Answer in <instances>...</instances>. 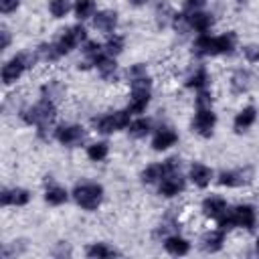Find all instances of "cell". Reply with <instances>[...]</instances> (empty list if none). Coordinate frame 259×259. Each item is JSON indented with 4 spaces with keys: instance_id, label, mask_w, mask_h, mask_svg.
I'll list each match as a JSON object with an SVG mask.
<instances>
[{
    "instance_id": "f35d334b",
    "label": "cell",
    "mask_w": 259,
    "mask_h": 259,
    "mask_svg": "<svg viewBox=\"0 0 259 259\" xmlns=\"http://www.w3.org/2000/svg\"><path fill=\"white\" fill-rule=\"evenodd\" d=\"M8 45H10V34H8L6 28H2V51H4Z\"/></svg>"
},
{
    "instance_id": "277c9868",
    "label": "cell",
    "mask_w": 259,
    "mask_h": 259,
    "mask_svg": "<svg viewBox=\"0 0 259 259\" xmlns=\"http://www.w3.org/2000/svg\"><path fill=\"white\" fill-rule=\"evenodd\" d=\"M150 87L152 81L144 75L138 79H132V101H130V113H142L150 101Z\"/></svg>"
},
{
    "instance_id": "cb8c5ba5",
    "label": "cell",
    "mask_w": 259,
    "mask_h": 259,
    "mask_svg": "<svg viewBox=\"0 0 259 259\" xmlns=\"http://www.w3.org/2000/svg\"><path fill=\"white\" fill-rule=\"evenodd\" d=\"M67 198H69V194L63 186H49L45 192V200L49 204H63V202H67Z\"/></svg>"
},
{
    "instance_id": "52a82bcc",
    "label": "cell",
    "mask_w": 259,
    "mask_h": 259,
    "mask_svg": "<svg viewBox=\"0 0 259 259\" xmlns=\"http://www.w3.org/2000/svg\"><path fill=\"white\" fill-rule=\"evenodd\" d=\"M81 40H85V28H83V26H71V28L65 30L63 36L59 38L57 49H59L61 55H65V53H71Z\"/></svg>"
},
{
    "instance_id": "ffe728a7",
    "label": "cell",
    "mask_w": 259,
    "mask_h": 259,
    "mask_svg": "<svg viewBox=\"0 0 259 259\" xmlns=\"http://www.w3.org/2000/svg\"><path fill=\"white\" fill-rule=\"evenodd\" d=\"M210 178H212V170H210L208 166H204V164H192V166H190V180H192L196 186L204 188V186L210 182Z\"/></svg>"
},
{
    "instance_id": "7c38bea8",
    "label": "cell",
    "mask_w": 259,
    "mask_h": 259,
    "mask_svg": "<svg viewBox=\"0 0 259 259\" xmlns=\"http://www.w3.org/2000/svg\"><path fill=\"white\" fill-rule=\"evenodd\" d=\"M253 172L251 168H245V170H233V172H221L219 174V182L223 186H241V184H247L251 180Z\"/></svg>"
},
{
    "instance_id": "d6986e66",
    "label": "cell",
    "mask_w": 259,
    "mask_h": 259,
    "mask_svg": "<svg viewBox=\"0 0 259 259\" xmlns=\"http://www.w3.org/2000/svg\"><path fill=\"white\" fill-rule=\"evenodd\" d=\"M176 140H178V136H176L172 130L164 127V130H160V132L154 136V140H152V148H154V150H158V152H162V150H166V148L174 146V144H176Z\"/></svg>"
},
{
    "instance_id": "f1b7e54d",
    "label": "cell",
    "mask_w": 259,
    "mask_h": 259,
    "mask_svg": "<svg viewBox=\"0 0 259 259\" xmlns=\"http://www.w3.org/2000/svg\"><path fill=\"white\" fill-rule=\"evenodd\" d=\"M150 132V121L148 119H136V121H132L130 123V134L134 136V138H144L146 134Z\"/></svg>"
},
{
    "instance_id": "4316f807",
    "label": "cell",
    "mask_w": 259,
    "mask_h": 259,
    "mask_svg": "<svg viewBox=\"0 0 259 259\" xmlns=\"http://www.w3.org/2000/svg\"><path fill=\"white\" fill-rule=\"evenodd\" d=\"M206 83H208V75H206L204 69H198L196 73H192L186 79V87H192V89H202Z\"/></svg>"
},
{
    "instance_id": "3957f363",
    "label": "cell",
    "mask_w": 259,
    "mask_h": 259,
    "mask_svg": "<svg viewBox=\"0 0 259 259\" xmlns=\"http://www.w3.org/2000/svg\"><path fill=\"white\" fill-rule=\"evenodd\" d=\"M22 119L26 123H34L40 130H45L55 119V105H53V101H49L47 97L40 99L36 105H32V107L22 111Z\"/></svg>"
},
{
    "instance_id": "ba28073f",
    "label": "cell",
    "mask_w": 259,
    "mask_h": 259,
    "mask_svg": "<svg viewBox=\"0 0 259 259\" xmlns=\"http://www.w3.org/2000/svg\"><path fill=\"white\" fill-rule=\"evenodd\" d=\"M214 123H217V115L210 111V107H206V109H198V111H196L194 121H192V127H194L196 134L208 138V136L212 134Z\"/></svg>"
},
{
    "instance_id": "d6a6232c",
    "label": "cell",
    "mask_w": 259,
    "mask_h": 259,
    "mask_svg": "<svg viewBox=\"0 0 259 259\" xmlns=\"http://www.w3.org/2000/svg\"><path fill=\"white\" fill-rule=\"evenodd\" d=\"M85 55L91 57V59L95 61V59L101 55V45H99V42H93V40L87 42V45H85Z\"/></svg>"
},
{
    "instance_id": "5b68a950",
    "label": "cell",
    "mask_w": 259,
    "mask_h": 259,
    "mask_svg": "<svg viewBox=\"0 0 259 259\" xmlns=\"http://www.w3.org/2000/svg\"><path fill=\"white\" fill-rule=\"evenodd\" d=\"M32 63H34V57H32V55H26V53H22V55L10 59V61L2 67V83H4V85L14 83V81L22 75V71H24L26 67H32Z\"/></svg>"
},
{
    "instance_id": "d4e9b609",
    "label": "cell",
    "mask_w": 259,
    "mask_h": 259,
    "mask_svg": "<svg viewBox=\"0 0 259 259\" xmlns=\"http://www.w3.org/2000/svg\"><path fill=\"white\" fill-rule=\"evenodd\" d=\"M93 12H95V2L93 0H77L75 2V14H77V18L85 20V18L93 16Z\"/></svg>"
},
{
    "instance_id": "8992f818",
    "label": "cell",
    "mask_w": 259,
    "mask_h": 259,
    "mask_svg": "<svg viewBox=\"0 0 259 259\" xmlns=\"http://www.w3.org/2000/svg\"><path fill=\"white\" fill-rule=\"evenodd\" d=\"M130 125V109L125 111H115L111 115H105L97 121V130L101 134H111V132H117V130H123Z\"/></svg>"
},
{
    "instance_id": "30bf717a",
    "label": "cell",
    "mask_w": 259,
    "mask_h": 259,
    "mask_svg": "<svg viewBox=\"0 0 259 259\" xmlns=\"http://www.w3.org/2000/svg\"><path fill=\"white\" fill-rule=\"evenodd\" d=\"M184 190V178L174 170V172H168L162 182H160V194L162 196H174L178 192Z\"/></svg>"
},
{
    "instance_id": "1f68e13d",
    "label": "cell",
    "mask_w": 259,
    "mask_h": 259,
    "mask_svg": "<svg viewBox=\"0 0 259 259\" xmlns=\"http://www.w3.org/2000/svg\"><path fill=\"white\" fill-rule=\"evenodd\" d=\"M38 53H40V57L47 59V61H55V59L61 55L59 49H57V45H42V47L38 49Z\"/></svg>"
},
{
    "instance_id": "9c48e42d",
    "label": "cell",
    "mask_w": 259,
    "mask_h": 259,
    "mask_svg": "<svg viewBox=\"0 0 259 259\" xmlns=\"http://www.w3.org/2000/svg\"><path fill=\"white\" fill-rule=\"evenodd\" d=\"M57 140L63 144V146H79L83 140H85V130L81 125H63L57 130Z\"/></svg>"
},
{
    "instance_id": "8fae6325",
    "label": "cell",
    "mask_w": 259,
    "mask_h": 259,
    "mask_svg": "<svg viewBox=\"0 0 259 259\" xmlns=\"http://www.w3.org/2000/svg\"><path fill=\"white\" fill-rule=\"evenodd\" d=\"M231 219L235 227H245V229H253L255 225V210L249 204H241L235 210H231Z\"/></svg>"
},
{
    "instance_id": "83f0119b",
    "label": "cell",
    "mask_w": 259,
    "mask_h": 259,
    "mask_svg": "<svg viewBox=\"0 0 259 259\" xmlns=\"http://www.w3.org/2000/svg\"><path fill=\"white\" fill-rule=\"evenodd\" d=\"M87 156H89V160H93V162L103 160V158L107 156V144H105V142L91 144V146L87 148Z\"/></svg>"
},
{
    "instance_id": "9a60e30c",
    "label": "cell",
    "mask_w": 259,
    "mask_h": 259,
    "mask_svg": "<svg viewBox=\"0 0 259 259\" xmlns=\"http://www.w3.org/2000/svg\"><path fill=\"white\" fill-rule=\"evenodd\" d=\"M186 24H188L190 28L198 30V32H206V30L210 28V24H212V16L206 14V12L194 10V12H190V14L186 16Z\"/></svg>"
},
{
    "instance_id": "60d3db41",
    "label": "cell",
    "mask_w": 259,
    "mask_h": 259,
    "mask_svg": "<svg viewBox=\"0 0 259 259\" xmlns=\"http://www.w3.org/2000/svg\"><path fill=\"white\" fill-rule=\"evenodd\" d=\"M255 251L259 253V239H257V243H255Z\"/></svg>"
},
{
    "instance_id": "4dcf8cb0",
    "label": "cell",
    "mask_w": 259,
    "mask_h": 259,
    "mask_svg": "<svg viewBox=\"0 0 259 259\" xmlns=\"http://www.w3.org/2000/svg\"><path fill=\"white\" fill-rule=\"evenodd\" d=\"M121 49H123V38L121 36H111L107 42H105V53L107 55H117V53H121Z\"/></svg>"
},
{
    "instance_id": "4fadbf2b",
    "label": "cell",
    "mask_w": 259,
    "mask_h": 259,
    "mask_svg": "<svg viewBox=\"0 0 259 259\" xmlns=\"http://www.w3.org/2000/svg\"><path fill=\"white\" fill-rule=\"evenodd\" d=\"M223 239H225V231L219 229V231H208L202 235L200 239V249L206 251V253H214L223 247Z\"/></svg>"
},
{
    "instance_id": "5bb4252c",
    "label": "cell",
    "mask_w": 259,
    "mask_h": 259,
    "mask_svg": "<svg viewBox=\"0 0 259 259\" xmlns=\"http://www.w3.org/2000/svg\"><path fill=\"white\" fill-rule=\"evenodd\" d=\"M115 24H117V14L113 10H101L93 18V26L101 32H111L115 28Z\"/></svg>"
},
{
    "instance_id": "ab89813d",
    "label": "cell",
    "mask_w": 259,
    "mask_h": 259,
    "mask_svg": "<svg viewBox=\"0 0 259 259\" xmlns=\"http://www.w3.org/2000/svg\"><path fill=\"white\" fill-rule=\"evenodd\" d=\"M130 2H132L134 6H142V4H146L148 0H130Z\"/></svg>"
},
{
    "instance_id": "484cf974",
    "label": "cell",
    "mask_w": 259,
    "mask_h": 259,
    "mask_svg": "<svg viewBox=\"0 0 259 259\" xmlns=\"http://www.w3.org/2000/svg\"><path fill=\"white\" fill-rule=\"evenodd\" d=\"M87 255H89V257L103 259V257H113V255H117V251L111 249V247H107V245H103V243H95V245H91V247L87 249Z\"/></svg>"
},
{
    "instance_id": "e575fe53",
    "label": "cell",
    "mask_w": 259,
    "mask_h": 259,
    "mask_svg": "<svg viewBox=\"0 0 259 259\" xmlns=\"http://www.w3.org/2000/svg\"><path fill=\"white\" fill-rule=\"evenodd\" d=\"M146 75V65H134L127 69V77L130 79H138V77H144Z\"/></svg>"
},
{
    "instance_id": "6da1fadb",
    "label": "cell",
    "mask_w": 259,
    "mask_h": 259,
    "mask_svg": "<svg viewBox=\"0 0 259 259\" xmlns=\"http://www.w3.org/2000/svg\"><path fill=\"white\" fill-rule=\"evenodd\" d=\"M194 53L196 55H221V53H233L235 49V34L227 32L221 36H206L200 34L194 40Z\"/></svg>"
},
{
    "instance_id": "7a4b0ae2",
    "label": "cell",
    "mask_w": 259,
    "mask_h": 259,
    "mask_svg": "<svg viewBox=\"0 0 259 259\" xmlns=\"http://www.w3.org/2000/svg\"><path fill=\"white\" fill-rule=\"evenodd\" d=\"M73 196L77 200V204L85 210H95L101 200H103V188L95 182H83V184H77L75 190H73Z\"/></svg>"
},
{
    "instance_id": "7402d4cb",
    "label": "cell",
    "mask_w": 259,
    "mask_h": 259,
    "mask_svg": "<svg viewBox=\"0 0 259 259\" xmlns=\"http://www.w3.org/2000/svg\"><path fill=\"white\" fill-rule=\"evenodd\" d=\"M164 247H166V251H168L170 255H186V253H188V249H190L188 241H186V239H182V237H178V235L168 237V239L164 241Z\"/></svg>"
},
{
    "instance_id": "e0dca14e",
    "label": "cell",
    "mask_w": 259,
    "mask_h": 259,
    "mask_svg": "<svg viewBox=\"0 0 259 259\" xmlns=\"http://www.w3.org/2000/svg\"><path fill=\"white\" fill-rule=\"evenodd\" d=\"M202 210L206 217H212V219H219L227 212V202L221 198V196H208L204 198L202 202Z\"/></svg>"
},
{
    "instance_id": "74e56055",
    "label": "cell",
    "mask_w": 259,
    "mask_h": 259,
    "mask_svg": "<svg viewBox=\"0 0 259 259\" xmlns=\"http://www.w3.org/2000/svg\"><path fill=\"white\" fill-rule=\"evenodd\" d=\"M202 4H204V0H184V6H186V10H190V12L198 10Z\"/></svg>"
},
{
    "instance_id": "836d02e7",
    "label": "cell",
    "mask_w": 259,
    "mask_h": 259,
    "mask_svg": "<svg viewBox=\"0 0 259 259\" xmlns=\"http://www.w3.org/2000/svg\"><path fill=\"white\" fill-rule=\"evenodd\" d=\"M243 53H245L247 61H251V63L259 61V47H257V45H247V47L243 49Z\"/></svg>"
},
{
    "instance_id": "8d00e7d4",
    "label": "cell",
    "mask_w": 259,
    "mask_h": 259,
    "mask_svg": "<svg viewBox=\"0 0 259 259\" xmlns=\"http://www.w3.org/2000/svg\"><path fill=\"white\" fill-rule=\"evenodd\" d=\"M16 8H18V0H0V10H2L4 14L12 12V10H16Z\"/></svg>"
},
{
    "instance_id": "ac0fdd59",
    "label": "cell",
    "mask_w": 259,
    "mask_h": 259,
    "mask_svg": "<svg viewBox=\"0 0 259 259\" xmlns=\"http://www.w3.org/2000/svg\"><path fill=\"white\" fill-rule=\"evenodd\" d=\"M255 117H257V109L253 107V105H247V107H243L239 113H237V117H235V132H245L247 127H251L253 125V121H255Z\"/></svg>"
},
{
    "instance_id": "44dd1931",
    "label": "cell",
    "mask_w": 259,
    "mask_h": 259,
    "mask_svg": "<svg viewBox=\"0 0 259 259\" xmlns=\"http://www.w3.org/2000/svg\"><path fill=\"white\" fill-rule=\"evenodd\" d=\"M99 69V73L105 77V79H115V71H117V63L113 61L111 55H99L95 61H93Z\"/></svg>"
},
{
    "instance_id": "2e32d148",
    "label": "cell",
    "mask_w": 259,
    "mask_h": 259,
    "mask_svg": "<svg viewBox=\"0 0 259 259\" xmlns=\"http://www.w3.org/2000/svg\"><path fill=\"white\" fill-rule=\"evenodd\" d=\"M0 200H2L4 206H6V204L22 206V204H26V202L30 200V194H28V190H24V188H14V190H6V188H4Z\"/></svg>"
},
{
    "instance_id": "d590c367",
    "label": "cell",
    "mask_w": 259,
    "mask_h": 259,
    "mask_svg": "<svg viewBox=\"0 0 259 259\" xmlns=\"http://www.w3.org/2000/svg\"><path fill=\"white\" fill-rule=\"evenodd\" d=\"M210 103H212L210 95H208L206 91H200V93H198V99H196V105H198V109H206V107H210Z\"/></svg>"
},
{
    "instance_id": "b9f144b4",
    "label": "cell",
    "mask_w": 259,
    "mask_h": 259,
    "mask_svg": "<svg viewBox=\"0 0 259 259\" xmlns=\"http://www.w3.org/2000/svg\"><path fill=\"white\" fill-rule=\"evenodd\" d=\"M239 2H243V0H239Z\"/></svg>"
},
{
    "instance_id": "f546056e",
    "label": "cell",
    "mask_w": 259,
    "mask_h": 259,
    "mask_svg": "<svg viewBox=\"0 0 259 259\" xmlns=\"http://www.w3.org/2000/svg\"><path fill=\"white\" fill-rule=\"evenodd\" d=\"M69 8H71L69 0H51V2H49V10H51V14H53L55 18L65 16V14L69 12Z\"/></svg>"
},
{
    "instance_id": "603a6c76",
    "label": "cell",
    "mask_w": 259,
    "mask_h": 259,
    "mask_svg": "<svg viewBox=\"0 0 259 259\" xmlns=\"http://www.w3.org/2000/svg\"><path fill=\"white\" fill-rule=\"evenodd\" d=\"M249 85H251V75H249L247 71H237V73L233 75V79H231V89H233V93H243V91L249 89Z\"/></svg>"
}]
</instances>
